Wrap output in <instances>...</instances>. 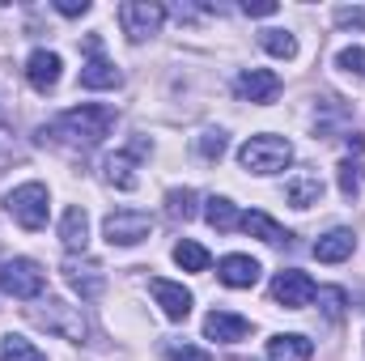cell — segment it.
Returning a JSON list of instances; mask_svg holds the SVG:
<instances>
[{
  "instance_id": "1",
  "label": "cell",
  "mask_w": 365,
  "mask_h": 361,
  "mask_svg": "<svg viewBox=\"0 0 365 361\" xmlns=\"http://www.w3.org/2000/svg\"><path fill=\"white\" fill-rule=\"evenodd\" d=\"M110 128H115V111H110V106L81 102V106L56 115V123H47L38 136H43V141L51 136V141H60V145H73V149H93V145H102V141L110 136Z\"/></svg>"
},
{
  "instance_id": "2",
  "label": "cell",
  "mask_w": 365,
  "mask_h": 361,
  "mask_svg": "<svg viewBox=\"0 0 365 361\" xmlns=\"http://www.w3.org/2000/svg\"><path fill=\"white\" fill-rule=\"evenodd\" d=\"M238 162H242V171H251V175H276V171H284V166L293 162V145H289L284 136L264 132V136H251V141L238 149Z\"/></svg>"
},
{
  "instance_id": "3",
  "label": "cell",
  "mask_w": 365,
  "mask_h": 361,
  "mask_svg": "<svg viewBox=\"0 0 365 361\" xmlns=\"http://www.w3.org/2000/svg\"><path fill=\"white\" fill-rule=\"evenodd\" d=\"M30 323L47 327L51 336L73 340V345H81V340H86V319H81V310H77V306H68V302H60V298H47V302L30 306Z\"/></svg>"
},
{
  "instance_id": "4",
  "label": "cell",
  "mask_w": 365,
  "mask_h": 361,
  "mask_svg": "<svg viewBox=\"0 0 365 361\" xmlns=\"http://www.w3.org/2000/svg\"><path fill=\"white\" fill-rule=\"evenodd\" d=\"M47 187L43 183H21V187H13L9 195H4V208H9V217L21 225V230H43L47 225Z\"/></svg>"
},
{
  "instance_id": "5",
  "label": "cell",
  "mask_w": 365,
  "mask_h": 361,
  "mask_svg": "<svg viewBox=\"0 0 365 361\" xmlns=\"http://www.w3.org/2000/svg\"><path fill=\"white\" fill-rule=\"evenodd\" d=\"M102 234H106L110 247H136L153 234V217L140 213V208H115V213H106Z\"/></svg>"
},
{
  "instance_id": "6",
  "label": "cell",
  "mask_w": 365,
  "mask_h": 361,
  "mask_svg": "<svg viewBox=\"0 0 365 361\" xmlns=\"http://www.w3.org/2000/svg\"><path fill=\"white\" fill-rule=\"evenodd\" d=\"M162 21H166V9H162L158 0H123V4H119V26H123V34H128L132 43L153 39V34L162 30Z\"/></svg>"
},
{
  "instance_id": "7",
  "label": "cell",
  "mask_w": 365,
  "mask_h": 361,
  "mask_svg": "<svg viewBox=\"0 0 365 361\" xmlns=\"http://www.w3.org/2000/svg\"><path fill=\"white\" fill-rule=\"evenodd\" d=\"M0 289L9 298H21V302H34L43 289H47V276L34 260H4L0 264Z\"/></svg>"
},
{
  "instance_id": "8",
  "label": "cell",
  "mask_w": 365,
  "mask_h": 361,
  "mask_svg": "<svg viewBox=\"0 0 365 361\" xmlns=\"http://www.w3.org/2000/svg\"><path fill=\"white\" fill-rule=\"evenodd\" d=\"M314 293H319V285H314L306 272H297V268L276 272V280H272V302L276 306H284V310H302V306L314 302Z\"/></svg>"
},
{
  "instance_id": "9",
  "label": "cell",
  "mask_w": 365,
  "mask_h": 361,
  "mask_svg": "<svg viewBox=\"0 0 365 361\" xmlns=\"http://www.w3.org/2000/svg\"><path fill=\"white\" fill-rule=\"evenodd\" d=\"M60 268H64V280H68L86 302L102 298V289H106V272H102L98 260H90V255H68Z\"/></svg>"
},
{
  "instance_id": "10",
  "label": "cell",
  "mask_w": 365,
  "mask_h": 361,
  "mask_svg": "<svg viewBox=\"0 0 365 361\" xmlns=\"http://www.w3.org/2000/svg\"><path fill=\"white\" fill-rule=\"evenodd\" d=\"M86 68H81V90H115L119 68L102 56V34H86Z\"/></svg>"
},
{
  "instance_id": "11",
  "label": "cell",
  "mask_w": 365,
  "mask_h": 361,
  "mask_svg": "<svg viewBox=\"0 0 365 361\" xmlns=\"http://www.w3.org/2000/svg\"><path fill=\"white\" fill-rule=\"evenodd\" d=\"M234 93L242 98V102H272L276 93H280V77H276L272 68H247V73H238V81H234Z\"/></svg>"
},
{
  "instance_id": "12",
  "label": "cell",
  "mask_w": 365,
  "mask_h": 361,
  "mask_svg": "<svg viewBox=\"0 0 365 361\" xmlns=\"http://www.w3.org/2000/svg\"><path fill=\"white\" fill-rule=\"evenodd\" d=\"M204 336L217 340V345H238L251 336V323L242 315H230V310H208L204 315Z\"/></svg>"
},
{
  "instance_id": "13",
  "label": "cell",
  "mask_w": 365,
  "mask_h": 361,
  "mask_svg": "<svg viewBox=\"0 0 365 361\" xmlns=\"http://www.w3.org/2000/svg\"><path fill=\"white\" fill-rule=\"evenodd\" d=\"M60 68H64V60H60L56 51L38 47V51H30V60H26V81L38 93H47V90L60 86Z\"/></svg>"
},
{
  "instance_id": "14",
  "label": "cell",
  "mask_w": 365,
  "mask_h": 361,
  "mask_svg": "<svg viewBox=\"0 0 365 361\" xmlns=\"http://www.w3.org/2000/svg\"><path fill=\"white\" fill-rule=\"evenodd\" d=\"M149 289H153V298H158V306H162V315L170 323H182L191 315V289H182L175 280H162V276H153Z\"/></svg>"
},
{
  "instance_id": "15",
  "label": "cell",
  "mask_w": 365,
  "mask_h": 361,
  "mask_svg": "<svg viewBox=\"0 0 365 361\" xmlns=\"http://www.w3.org/2000/svg\"><path fill=\"white\" fill-rule=\"evenodd\" d=\"M353 251H357V234L344 230V225L327 230V234L314 243V260H319V264H340V260H349Z\"/></svg>"
},
{
  "instance_id": "16",
  "label": "cell",
  "mask_w": 365,
  "mask_h": 361,
  "mask_svg": "<svg viewBox=\"0 0 365 361\" xmlns=\"http://www.w3.org/2000/svg\"><path fill=\"white\" fill-rule=\"evenodd\" d=\"M217 276H221V285H230V289H251V285L259 280V260H251V255H225V260L217 264Z\"/></svg>"
},
{
  "instance_id": "17",
  "label": "cell",
  "mask_w": 365,
  "mask_h": 361,
  "mask_svg": "<svg viewBox=\"0 0 365 361\" xmlns=\"http://www.w3.org/2000/svg\"><path fill=\"white\" fill-rule=\"evenodd\" d=\"M60 243L68 247V255H86V243H90V217H86V208H68L64 217H60Z\"/></svg>"
},
{
  "instance_id": "18",
  "label": "cell",
  "mask_w": 365,
  "mask_h": 361,
  "mask_svg": "<svg viewBox=\"0 0 365 361\" xmlns=\"http://www.w3.org/2000/svg\"><path fill=\"white\" fill-rule=\"evenodd\" d=\"M145 149V141L132 149V153H110L106 162H102V171H106V183H115L119 191H132L136 187V153Z\"/></svg>"
},
{
  "instance_id": "19",
  "label": "cell",
  "mask_w": 365,
  "mask_h": 361,
  "mask_svg": "<svg viewBox=\"0 0 365 361\" xmlns=\"http://www.w3.org/2000/svg\"><path fill=\"white\" fill-rule=\"evenodd\" d=\"M284 200L293 208H314L323 200V179L319 175H293V179L284 183Z\"/></svg>"
},
{
  "instance_id": "20",
  "label": "cell",
  "mask_w": 365,
  "mask_h": 361,
  "mask_svg": "<svg viewBox=\"0 0 365 361\" xmlns=\"http://www.w3.org/2000/svg\"><path fill=\"white\" fill-rule=\"evenodd\" d=\"M310 357H314V345L306 336H297V332L268 340V361H310Z\"/></svg>"
},
{
  "instance_id": "21",
  "label": "cell",
  "mask_w": 365,
  "mask_h": 361,
  "mask_svg": "<svg viewBox=\"0 0 365 361\" xmlns=\"http://www.w3.org/2000/svg\"><path fill=\"white\" fill-rule=\"evenodd\" d=\"M251 238H264V243H272V247H280V243H289L293 234L284 230V225H276L268 213H242V221H238Z\"/></svg>"
},
{
  "instance_id": "22",
  "label": "cell",
  "mask_w": 365,
  "mask_h": 361,
  "mask_svg": "<svg viewBox=\"0 0 365 361\" xmlns=\"http://www.w3.org/2000/svg\"><path fill=\"white\" fill-rule=\"evenodd\" d=\"M204 221H208L212 230H234V225L242 221V213L234 208V200H225V195H208V200H204Z\"/></svg>"
},
{
  "instance_id": "23",
  "label": "cell",
  "mask_w": 365,
  "mask_h": 361,
  "mask_svg": "<svg viewBox=\"0 0 365 361\" xmlns=\"http://www.w3.org/2000/svg\"><path fill=\"white\" fill-rule=\"evenodd\" d=\"M175 264H179L182 272H204L208 264H212V255L200 247V243H191V238H182L179 247H175Z\"/></svg>"
},
{
  "instance_id": "24",
  "label": "cell",
  "mask_w": 365,
  "mask_h": 361,
  "mask_svg": "<svg viewBox=\"0 0 365 361\" xmlns=\"http://www.w3.org/2000/svg\"><path fill=\"white\" fill-rule=\"evenodd\" d=\"M0 361H47L26 336H0Z\"/></svg>"
},
{
  "instance_id": "25",
  "label": "cell",
  "mask_w": 365,
  "mask_h": 361,
  "mask_svg": "<svg viewBox=\"0 0 365 361\" xmlns=\"http://www.w3.org/2000/svg\"><path fill=\"white\" fill-rule=\"evenodd\" d=\"M166 213H170L175 221H191V217H195V191H191V187L166 191Z\"/></svg>"
},
{
  "instance_id": "26",
  "label": "cell",
  "mask_w": 365,
  "mask_h": 361,
  "mask_svg": "<svg viewBox=\"0 0 365 361\" xmlns=\"http://www.w3.org/2000/svg\"><path fill=\"white\" fill-rule=\"evenodd\" d=\"M259 43H264V51H272L280 60H293V56H297V39H293L289 30H264Z\"/></svg>"
},
{
  "instance_id": "27",
  "label": "cell",
  "mask_w": 365,
  "mask_h": 361,
  "mask_svg": "<svg viewBox=\"0 0 365 361\" xmlns=\"http://www.w3.org/2000/svg\"><path fill=\"white\" fill-rule=\"evenodd\" d=\"M336 175H340V191H344V200H357V195H361V162L344 158V162L336 166Z\"/></svg>"
},
{
  "instance_id": "28",
  "label": "cell",
  "mask_w": 365,
  "mask_h": 361,
  "mask_svg": "<svg viewBox=\"0 0 365 361\" xmlns=\"http://www.w3.org/2000/svg\"><path fill=\"white\" fill-rule=\"evenodd\" d=\"M195 149H200V158H221L225 153V132L221 128H208V132H200V141H195Z\"/></svg>"
},
{
  "instance_id": "29",
  "label": "cell",
  "mask_w": 365,
  "mask_h": 361,
  "mask_svg": "<svg viewBox=\"0 0 365 361\" xmlns=\"http://www.w3.org/2000/svg\"><path fill=\"white\" fill-rule=\"evenodd\" d=\"M319 302H323V315L336 323V319H344V306H349V293L344 289H319Z\"/></svg>"
},
{
  "instance_id": "30",
  "label": "cell",
  "mask_w": 365,
  "mask_h": 361,
  "mask_svg": "<svg viewBox=\"0 0 365 361\" xmlns=\"http://www.w3.org/2000/svg\"><path fill=\"white\" fill-rule=\"evenodd\" d=\"M336 64H340L344 73H353V77H365V47H344V51L336 56Z\"/></svg>"
},
{
  "instance_id": "31",
  "label": "cell",
  "mask_w": 365,
  "mask_h": 361,
  "mask_svg": "<svg viewBox=\"0 0 365 361\" xmlns=\"http://www.w3.org/2000/svg\"><path fill=\"white\" fill-rule=\"evenodd\" d=\"M336 21H340V26H357V30H365V9H336Z\"/></svg>"
},
{
  "instance_id": "32",
  "label": "cell",
  "mask_w": 365,
  "mask_h": 361,
  "mask_svg": "<svg viewBox=\"0 0 365 361\" xmlns=\"http://www.w3.org/2000/svg\"><path fill=\"white\" fill-rule=\"evenodd\" d=\"M56 9H60L64 17H86V13H90V0H60Z\"/></svg>"
},
{
  "instance_id": "33",
  "label": "cell",
  "mask_w": 365,
  "mask_h": 361,
  "mask_svg": "<svg viewBox=\"0 0 365 361\" xmlns=\"http://www.w3.org/2000/svg\"><path fill=\"white\" fill-rule=\"evenodd\" d=\"M170 361H212L204 349H191V345H182V349H170Z\"/></svg>"
},
{
  "instance_id": "34",
  "label": "cell",
  "mask_w": 365,
  "mask_h": 361,
  "mask_svg": "<svg viewBox=\"0 0 365 361\" xmlns=\"http://www.w3.org/2000/svg\"><path fill=\"white\" fill-rule=\"evenodd\" d=\"M242 13H247V17H272L276 4L272 0H264V4H242Z\"/></svg>"
}]
</instances>
